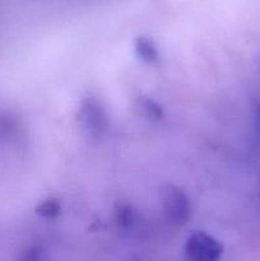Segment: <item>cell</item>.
<instances>
[{
  "label": "cell",
  "instance_id": "cell-1",
  "mask_svg": "<svg viewBox=\"0 0 260 261\" xmlns=\"http://www.w3.org/2000/svg\"><path fill=\"white\" fill-rule=\"evenodd\" d=\"M76 119L81 129L91 139H101L109 129L110 120L106 109L101 99L93 93H87L82 97Z\"/></svg>",
  "mask_w": 260,
  "mask_h": 261
},
{
  "label": "cell",
  "instance_id": "cell-2",
  "mask_svg": "<svg viewBox=\"0 0 260 261\" xmlns=\"http://www.w3.org/2000/svg\"><path fill=\"white\" fill-rule=\"evenodd\" d=\"M161 205L166 219L173 226H185L191 217L188 194L177 185L167 184L161 189Z\"/></svg>",
  "mask_w": 260,
  "mask_h": 261
},
{
  "label": "cell",
  "instance_id": "cell-3",
  "mask_svg": "<svg viewBox=\"0 0 260 261\" xmlns=\"http://www.w3.org/2000/svg\"><path fill=\"white\" fill-rule=\"evenodd\" d=\"M223 251V245L216 237L203 231L191 232L184 246L185 256L194 261H216L221 259Z\"/></svg>",
  "mask_w": 260,
  "mask_h": 261
},
{
  "label": "cell",
  "instance_id": "cell-4",
  "mask_svg": "<svg viewBox=\"0 0 260 261\" xmlns=\"http://www.w3.org/2000/svg\"><path fill=\"white\" fill-rule=\"evenodd\" d=\"M134 112L137 114V116L142 117L143 120L152 122L161 121L165 117L163 107L152 97L144 96V94H142V96L135 99Z\"/></svg>",
  "mask_w": 260,
  "mask_h": 261
},
{
  "label": "cell",
  "instance_id": "cell-5",
  "mask_svg": "<svg viewBox=\"0 0 260 261\" xmlns=\"http://www.w3.org/2000/svg\"><path fill=\"white\" fill-rule=\"evenodd\" d=\"M115 221L120 231L126 234L134 233L139 226V214L129 204H121L115 211Z\"/></svg>",
  "mask_w": 260,
  "mask_h": 261
},
{
  "label": "cell",
  "instance_id": "cell-6",
  "mask_svg": "<svg viewBox=\"0 0 260 261\" xmlns=\"http://www.w3.org/2000/svg\"><path fill=\"white\" fill-rule=\"evenodd\" d=\"M134 51L137 58L148 65H153L160 60V50L153 38L139 36L134 41Z\"/></svg>",
  "mask_w": 260,
  "mask_h": 261
},
{
  "label": "cell",
  "instance_id": "cell-7",
  "mask_svg": "<svg viewBox=\"0 0 260 261\" xmlns=\"http://www.w3.org/2000/svg\"><path fill=\"white\" fill-rule=\"evenodd\" d=\"M61 211H63L61 201L56 198L45 199L35 208L36 214L43 219H56L61 214Z\"/></svg>",
  "mask_w": 260,
  "mask_h": 261
},
{
  "label": "cell",
  "instance_id": "cell-8",
  "mask_svg": "<svg viewBox=\"0 0 260 261\" xmlns=\"http://www.w3.org/2000/svg\"><path fill=\"white\" fill-rule=\"evenodd\" d=\"M256 122H257V129L260 130V105L256 107Z\"/></svg>",
  "mask_w": 260,
  "mask_h": 261
}]
</instances>
